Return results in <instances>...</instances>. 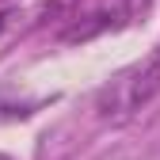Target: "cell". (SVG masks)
Wrapping results in <instances>:
<instances>
[{"mask_svg":"<svg viewBox=\"0 0 160 160\" xmlns=\"http://www.w3.org/2000/svg\"><path fill=\"white\" fill-rule=\"evenodd\" d=\"M160 95V46L149 50L141 61L126 65L118 76H111L95 95V114L103 122L122 126L130 118H137L152 99Z\"/></svg>","mask_w":160,"mask_h":160,"instance_id":"1","label":"cell"}]
</instances>
